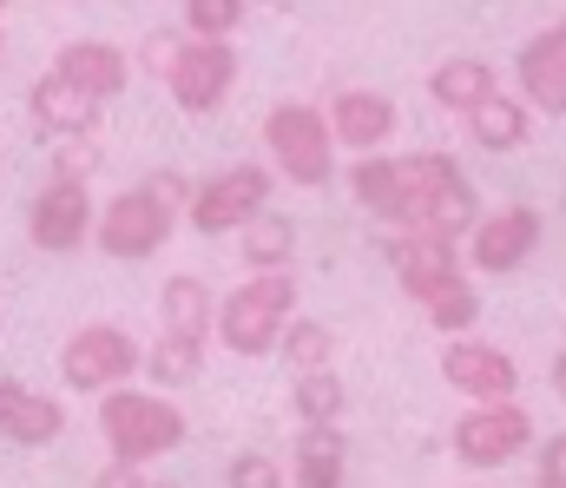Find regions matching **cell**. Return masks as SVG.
Returning <instances> with one entry per match:
<instances>
[{
	"instance_id": "obj_19",
	"label": "cell",
	"mask_w": 566,
	"mask_h": 488,
	"mask_svg": "<svg viewBox=\"0 0 566 488\" xmlns=\"http://www.w3.org/2000/svg\"><path fill=\"white\" fill-rule=\"evenodd\" d=\"M211 318H218V298H211V284H205L198 271H185V278H171V284L158 291V324H165V336L205 343V336H211Z\"/></svg>"
},
{
	"instance_id": "obj_26",
	"label": "cell",
	"mask_w": 566,
	"mask_h": 488,
	"mask_svg": "<svg viewBox=\"0 0 566 488\" xmlns=\"http://www.w3.org/2000/svg\"><path fill=\"white\" fill-rule=\"evenodd\" d=\"M290 403H296V416H303V423H336L349 396H343V376H336V370H296Z\"/></svg>"
},
{
	"instance_id": "obj_18",
	"label": "cell",
	"mask_w": 566,
	"mask_h": 488,
	"mask_svg": "<svg viewBox=\"0 0 566 488\" xmlns=\"http://www.w3.org/2000/svg\"><path fill=\"white\" fill-rule=\"evenodd\" d=\"M494 93H501V86H494V66H488L481 53H448V60L428 73V100L448 106V113H461V120H468L481 100H494Z\"/></svg>"
},
{
	"instance_id": "obj_32",
	"label": "cell",
	"mask_w": 566,
	"mask_h": 488,
	"mask_svg": "<svg viewBox=\"0 0 566 488\" xmlns=\"http://www.w3.org/2000/svg\"><path fill=\"white\" fill-rule=\"evenodd\" d=\"M93 488H151V482H145L139 463H106V469L93 476Z\"/></svg>"
},
{
	"instance_id": "obj_14",
	"label": "cell",
	"mask_w": 566,
	"mask_h": 488,
	"mask_svg": "<svg viewBox=\"0 0 566 488\" xmlns=\"http://www.w3.org/2000/svg\"><path fill=\"white\" fill-rule=\"evenodd\" d=\"M60 429H66L60 396L27 390L20 376H0V436H7V443H20V449H46V443H60Z\"/></svg>"
},
{
	"instance_id": "obj_29",
	"label": "cell",
	"mask_w": 566,
	"mask_h": 488,
	"mask_svg": "<svg viewBox=\"0 0 566 488\" xmlns=\"http://www.w3.org/2000/svg\"><path fill=\"white\" fill-rule=\"evenodd\" d=\"M93 165H99V139H93V133L53 139V178H66V185H86V178H93Z\"/></svg>"
},
{
	"instance_id": "obj_24",
	"label": "cell",
	"mask_w": 566,
	"mask_h": 488,
	"mask_svg": "<svg viewBox=\"0 0 566 488\" xmlns=\"http://www.w3.org/2000/svg\"><path fill=\"white\" fill-rule=\"evenodd\" d=\"M422 311H428V324H434V330L468 336V330L481 324V291H474V284H468V271H461V278H448V284H434V291H428Z\"/></svg>"
},
{
	"instance_id": "obj_15",
	"label": "cell",
	"mask_w": 566,
	"mask_h": 488,
	"mask_svg": "<svg viewBox=\"0 0 566 488\" xmlns=\"http://www.w3.org/2000/svg\"><path fill=\"white\" fill-rule=\"evenodd\" d=\"M382 258L396 264V278H402V291L422 304L434 284H448V278H461V258H454V245L448 238H434V231H402L396 245H382Z\"/></svg>"
},
{
	"instance_id": "obj_25",
	"label": "cell",
	"mask_w": 566,
	"mask_h": 488,
	"mask_svg": "<svg viewBox=\"0 0 566 488\" xmlns=\"http://www.w3.org/2000/svg\"><path fill=\"white\" fill-rule=\"evenodd\" d=\"M277 343H283L290 370H336V330L323 324V318H290L277 330Z\"/></svg>"
},
{
	"instance_id": "obj_13",
	"label": "cell",
	"mask_w": 566,
	"mask_h": 488,
	"mask_svg": "<svg viewBox=\"0 0 566 488\" xmlns=\"http://www.w3.org/2000/svg\"><path fill=\"white\" fill-rule=\"evenodd\" d=\"M53 80H66L73 93H86L93 106L99 100H113L119 86H126V73H133V60H126V46H113V40H66L60 53H53V66H46Z\"/></svg>"
},
{
	"instance_id": "obj_10",
	"label": "cell",
	"mask_w": 566,
	"mask_h": 488,
	"mask_svg": "<svg viewBox=\"0 0 566 488\" xmlns=\"http://www.w3.org/2000/svg\"><path fill=\"white\" fill-rule=\"evenodd\" d=\"M441 376L474 403H514V390H521V363L501 343H481V336H448Z\"/></svg>"
},
{
	"instance_id": "obj_5",
	"label": "cell",
	"mask_w": 566,
	"mask_h": 488,
	"mask_svg": "<svg viewBox=\"0 0 566 488\" xmlns=\"http://www.w3.org/2000/svg\"><path fill=\"white\" fill-rule=\"evenodd\" d=\"M258 211H271V165H251V159H238L231 172H218L205 185H191V205H185L191 231H205V238H218L231 225H251Z\"/></svg>"
},
{
	"instance_id": "obj_21",
	"label": "cell",
	"mask_w": 566,
	"mask_h": 488,
	"mask_svg": "<svg viewBox=\"0 0 566 488\" xmlns=\"http://www.w3.org/2000/svg\"><path fill=\"white\" fill-rule=\"evenodd\" d=\"M139 376H151L158 390H185V383H198V376H205V343H191V336H165V330H158V343H139Z\"/></svg>"
},
{
	"instance_id": "obj_2",
	"label": "cell",
	"mask_w": 566,
	"mask_h": 488,
	"mask_svg": "<svg viewBox=\"0 0 566 488\" xmlns=\"http://www.w3.org/2000/svg\"><path fill=\"white\" fill-rule=\"evenodd\" d=\"M296 318V278L290 271H251L224 304H218V318L211 330L224 336V350H238V356H264V350H277V330Z\"/></svg>"
},
{
	"instance_id": "obj_17",
	"label": "cell",
	"mask_w": 566,
	"mask_h": 488,
	"mask_svg": "<svg viewBox=\"0 0 566 488\" xmlns=\"http://www.w3.org/2000/svg\"><path fill=\"white\" fill-rule=\"evenodd\" d=\"M27 113H33V126H40L46 139H73V133H93V126H99V106H93L86 93H73L66 80H53V73L33 80Z\"/></svg>"
},
{
	"instance_id": "obj_3",
	"label": "cell",
	"mask_w": 566,
	"mask_h": 488,
	"mask_svg": "<svg viewBox=\"0 0 566 488\" xmlns=\"http://www.w3.org/2000/svg\"><path fill=\"white\" fill-rule=\"evenodd\" d=\"M264 146H271V159L290 185H323L329 178V153H336V139H329V126H323V106H303V100H277L271 113H264Z\"/></svg>"
},
{
	"instance_id": "obj_22",
	"label": "cell",
	"mask_w": 566,
	"mask_h": 488,
	"mask_svg": "<svg viewBox=\"0 0 566 488\" xmlns=\"http://www.w3.org/2000/svg\"><path fill=\"white\" fill-rule=\"evenodd\" d=\"M468 133H474L481 153H514V146L527 139V106L507 100V93H494V100H481V106L468 113Z\"/></svg>"
},
{
	"instance_id": "obj_28",
	"label": "cell",
	"mask_w": 566,
	"mask_h": 488,
	"mask_svg": "<svg viewBox=\"0 0 566 488\" xmlns=\"http://www.w3.org/2000/svg\"><path fill=\"white\" fill-rule=\"evenodd\" d=\"M224 488H283V463L264 449H238L224 463Z\"/></svg>"
},
{
	"instance_id": "obj_11",
	"label": "cell",
	"mask_w": 566,
	"mask_h": 488,
	"mask_svg": "<svg viewBox=\"0 0 566 488\" xmlns=\"http://www.w3.org/2000/svg\"><path fill=\"white\" fill-rule=\"evenodd\" d=\"M541 245V211L534 205H501V211H481L474 231H468V264L474 271H521Z\"/></svg>"
},
{
	"instance_id": "obj_35",
	"label": "cell",
	"mask_w": 566,
	"mask_h": 488,
	"mask_svg": "<svg viewBox=\"0 0 566 488\" xmlns=\"http://www.w3.org/2000/svg\"><path fill=\"white\" fill-rule=\"evenodd\" d=\"M7 7H13V0H0V13H7Z\"/></svg>"
},
{
	"instance_id": "obj_37",
	"label": "cell",
	"mask_w": 566,
	"mask_h": 488,
	"mask_svg": "<svg viewBox=\"0 0 566 488\" xmlns=\"http://www.w3.org/2000/svg\"><path fill=\"white\" fill-rule=\"evenodd\" d=\"M0 53H7V40H0Z\"/></svg>"
},
{
	"instance_id": "obj_12",
	"label": "cell",
	"mask_w": 566,
	"mask_h": 488,
	"mask_svg": "<svg viewBox=\"0 0 566 488\" xmlns=\"http://www.w3.org/2000/svg\"><path fill=\"white\" fill-rule=\"evenodd\" d=\"M396 100L389 93H376V86H343L336 100H329V113H323V126H329V139L336 146H349V153H376V146H389V133H396Z\"/></svg>"
},
{
	"instance_id": "obj_16",
	"label": "cell",
	"mask_w": 566,
	"mask_h": 488,
	"mask_svg": "<svg viewBox=\"0 0 566 488\" xmlns=\"http://www.w3.org/2000/svg\"><path fill=\"white\" fill-rule=\"evenodd\" d=\"M349 476V443H343V423H303L296 429V449H290V488H343Z\"/></svg>"
},
{
	"instance_id": "obj_7",
	"label": "cell",
	"mask_w": 566,
	"mask_h": 488,
	"mask_svg": "<svg viewBox=\"0 0 566 488\" xmlns=\"http://www.w3.org/2000/svg\"><path fill=\"white\" fill-rule=\"evenodd\" d=\"M93 238H99V251L106 258H151V251H165V238H171V211L145 191V185H133V191H119L106 211H93Z\"/></svg>"
},
{
	"instance_id": "obj_23",
	"label": "cell",
	"mask_w": 566,
	"mask_h": 488,
	"mask_svg": "<svg viewBox=\"0 0 566 488\" xmlns=\"http://www.w3.org/2000/svg\"><path fill=\"white\" fill-rule=\"evenodd\" d=\"M238 231H244V264H251V271H290L296 225H290L283 211H258V218L238 225Z\"/></svg>"
},
{
	"instance_id": "obj_20",
	"label": "cell",
	"mask_w": 566,
	"mask_h": 488,
	"mask_svg": "<svg viewBox=\"0 0 566 488\" xmlns=\"http://www.w3.org/2000/svg\"><path fill=\"white\" fill-rule=\"evenodd\" d=\"M521 93H527V106H541V113H566V60L554 53L547 33H534V40L521 46Z\"/></svg>"
},
{
	"instance_id": "obj_27",
	"label": "cell",
	"mask_w": 566,
	"mask_h": 488,
	"mask_svg": "<svg viewBox=\"0 0 566 488\" xmlns=\"http://www.w3.org/2000/svg\"><path fill=\"white\" fill-rule=\"evenodd\" d=\"M244 7L251 0H185V27H191V40H231Z\"/></svg>"
},
{
	"instance_id": "obj_4",
	"label": "cell",
	"mask_w": 566,
	"mask_h": 488,
	"mask_svg": "<svg viewBox=\"0 0 566 488\" xmlns=\"http://www.w3.org/2000/svg\"><path fill=\"white\" fill-rule=\"evenodd\" d=\"M60 376L73 390H119L126 376H139V336L126 324H80L60 343Z\"/></svg>"
},
{
	"instance_id": "obj_8",
	"label": "cell",
	"mask_w": 566,
	"mask_h": 488,
	"mask_svg": "<svg viewBox=\"0 0 566 488\" xmlns=\"http://www.w3.org/2000/svg\"><path fill=\"white\" fill-rule=\"evenodd\" d=\"M238 80V53L231 40H178L171 60H165V86L185 113H211Z\"/></svg>"
},
{
	"instance_id": "obj_34",
	"label": "cell",
	"mask_w": 566,
	"mask_h": 488,
	"mask_svg": "<svg viewBox=\"0 0 566 488\" xmlns=\"http://www.w3.org/2000/svg\"><path fill=\"white\" fill-rule=\"evenodd\" d=\"M554 390H560V396H566V343H560V350H554Z\"/></svg>"
},
{
	"instance_id": "obj_38",
	"label": "cell",
	"mask_w": 566,
	"mask_h": 488,
	"mask_svg": "<svg viewBox=\"0 0 566 488\" xmlns=\"http://www.w3.org/2000/svg\"><path fill=\"white\" fill-rule=\"evenodd\" d=\"M468 488H481V482H468Z\"/></svg>"
},
{
	"instance_id": "obj_1",
	"label": "cell",
	"mask_w": 566,
	"mask_h": 488,
	"mask_svg": "<svg viewBox=\"0 0 566 488\" xmlns=\"http://www.w3.org/2000/svg\"><path fill=\"white\" fill-rule=\"evenodd\" d=\"M99 436L113 449V463H158L185 443V416L158 396V390H106L99 396Z\"/></svg>"
},
{
	"instance_id": "obj_6",
	"label": "cell",
	"mask_w": 566,
	"mask_h": 488,
	"mask_svg": "<svg viewBox=\"0 0 566 488\" xmlns=\"http://www.w3.org/2000/svg\"><path fill=\"white\" fill-rule=\"evenodd\" d=\"M534 443V416L521 403H474L468 416H454V456L468 469H501Z\"/></svg>"
},
{
	"instance_id": "obj_30",
	"label": "cell",
	"mask_w": 566,
	"mask_h": 488,
	"mask_svg": "<svg viewBox=\"0 0 566 488\" xmlns=\"http://www.w3.org/2000/svg\"><path fill=\"white\" fill-rule=\"evenodd\" d=\"M145 191H151V198H158L171 218L191 205V178H185V172H151V178H145Z\"/></svg>"
},
{
	"instance_id": "obj_31",
	"label": "cell",
	"mask_w": 566,
	"mask_h": 488,
	"mask_svg": "<svg viewBox=\"0 0 566 488\" xmlns=\"http://www.w3.org/2000/svg\"><path fill=\"white\" fill-rule=\"evenodd\" d=\"M534 488H566V429H560V436H547L541 469H534Z\"/></svg>"
},
{
	"instance_id": "obj_36",
	"label": "cell",
	"mask_w": 566,
	"mask_h": 488,
	"mask_svg": "<svg viewBox=\"0 0 566 488\" xmlns=\"http://www.w3.org/2000/svg\"><path fill=\"white\" fill-rule=\"evenodd\" d=\"M151 488H171V482H151Z\"/></svg>"
},
{
	"instance_id": "obj_33",
	"label": "cell",
	"mask_w": 566,
	"mask_h": 488,
	"mask_svg": "<svg viewBox=\"0 0 566 488\" xmlns=\"http://www.w3.org/2000/svg\"><path fill=\"white\" fill-rule=\"evenodd\" d=\"M547 40H554V53H560V60H566V13H560V20H554V27H547Z\"/></svg>"
},
{
	"instance_id": "obj_9",
	"label": "cell",
	"mask_w": 566,
	"mask_h": 488,
	"mask_svg": "<svg viewBox=\"0 0 566 488\" xmlns=\"http://www.w3.org/2000/svg\"><path fill=\"white\" fill-rule=\"evenodd\" d=\"M93 191L86 185H66V178H46V191L27 205V238H33V251H53V258H66V251H80L86 238H93Z\"/></svg>"
}]
</instances>
